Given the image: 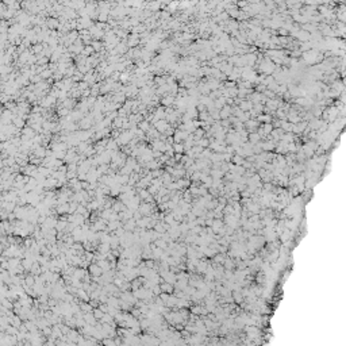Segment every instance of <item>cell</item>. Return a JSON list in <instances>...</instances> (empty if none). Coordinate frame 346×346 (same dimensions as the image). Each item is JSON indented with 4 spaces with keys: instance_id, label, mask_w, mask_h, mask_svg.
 <instances>
[{
    "instance_id": "cell-17",
    "label": "cell",
    "mask_w": 346,
    "mask_h": 346,
    "mask_svg": "<svg viewBox=\"0 0 346 346\" xmlns=\"http://www.w3.org/2000/svg\"><path fill=\"white\" fill-rule=\"evenodd\" d=\"M104 314H106V312H103V311H102V310L99 308V307L93 308V315H95V318L97 319V321H100V319H102L103 316H104Z\"/></svg>"
},
{
    "instance_id": "cell-8",
    "label": "cell",
    "mask_w": 346,
    "mask_h": 346,
    "mask_svg": "<svg viewBox=\"0 0 346 346\" xmlns=\"http://www.w3.org/2000/svg\"><path fill=\"white\" fill-rule=\"evenodd\" d=\"M33 154L35 157H39V158H45V157H46V147H45L43 145L35 147V149L33 150Z\"/></svg>"
},
{
    "instance_id": "cell-20",
    "label": "cell",
    "mask_w": 346,
    "mask_h": 346,
    "mask_svg": "<svg viewBox=\"0 0 346 346\" xmlns=\"http://www.w3.org/2000/svg\"><path fill=\"white\" fill-rule=\"evenodd\" d=\"M66 177H68V180H72V178L77 177V172L76 170H68L66 172Z\"/></svg>"
},
{
    "instance_id": "cell-3",
    "label": "cell",
    "mask_w": 346,
    "mask_h": 346,
    "mask_svg": "<svg viewBox=\"0 0 346 346\" xmlns=\"http://www.w3.org/2000/svg\"><path fill=\"white\" fill-rule=\"evenodd\" d=\"M169 124H170V123H169L166 119H158V120H157V122H156L154 124H153V126H154V127H156L157 130H158V131H160L161 134H164V133H165V130L169 127Z\"/></svg>"
},
{
    "instance_id": "cell-21",
    "label": "cell",
    "mask_w": 346,
    "mask_h": 346,
    "mask_svg": "<svg viewBox=\"0 0 346 346\" xmlns=\"http://www.w3.org/2000/svg\"><path fill=\"white\" fill-rule=\"evenodd\" d=\"M200 177V174H199V172H195V174L194 176H192V178H194V180H197V178Z\"/></svg>"
},
{
    "instance_id": "cell-19",
    "label": "cell",
    "mask_w": 346,
    "mask_h": 346,
    "mask_svg": "<svg viewBox=\"0 0 346 346\" xmlns=\"http://www.w3.org/2000/svg\"><path fill=\"white\" fill-rule=\"evenodd\" d=\"M97 20L103 22V23H104V22H108V14H107V12H100L99 16H97Z\"/></svg>"
},
{
    "instance_id": "cell-11",
    "label": "cell",
    "mask_w": 346,
    "mask_h": 346,
    "mask_svg": "<svg viewBox=\"0 0 346 346\" xmlns=\"http://www.w3.org/2000/svg\"><path fill=\"white\" fill-rule=\"evenodd\" d=\"M95 49L92 47V45H85L84 49H83V52H81V56L84 57H91L92 54H95Z\"/></svg>"
},
{
    "instance_id": "cell-18",
    "label": "cell",
    "mask_w": 346,
    "mask_h": 346,
    "mask_svg": "<svg viewBox=\"0 0 346 346\" xmlns=\"http://www.w3.org/2000/svg\"><path fill=\"white\" fill-rule=\"evenodd\" d=\"M92 47L95 49V52H100L102 50V47L104 46V43H102L100 41H92Z\"/></svg>"
},
{
    "instance_id": "cell-1",
    "label": "cell",
    "mask_w": 346,
    "mask_h": 346,
    "mask_svg": "<svg viewBox=\"0 0 346 346\" xmlns=\"http://www.w3.org/2000/svg\"><path fill=\"white\" fill-rule=\"evenodd\" d=\"M93 123H95V120H93V115L89 114V115H85L84 118L79 122V127L81 129V130H88Z\"/></svg>"
},
{
    "instance_id": "cell-15",
    "label": "cell",
    "mask_w": 346,
    "mask_h": 346,
    "mask_svg": "<svg viewBox=\"0 0 346 346\" xmlns=\"http://www.w3.org/2000/svg\"><path fill=\"white\" fill-rule=\"evenodd\" d=\"M173 149H174V153H184L185 151V146H184L183 142H174Z\"/></svg>"
},
{
    "instance_id": "cell-5",
    "label": "cell",
    "mask_w": 346,
    "mask_h": 346,
    "mask_svg": "<svg viewBox=\"0 0 346 346\" xmlns=\"http://www.w3.org/2000/svg\"><path fill=\"white\" fill-rule=\"evenodd\" d=\"M176 102V97H173V95H166V96H162V99H161V104H162L164 107H170V106H173V103Z\"/></svg>"
},
{
    "instance_id": "cell-2",
    "label": "cell",
    "mask_w": 346,
    "mask_h": 346,
    "mask_svg": "<svg viewBox=\"0 0 346 346\" xmlns=\"http://www.w3.org/2000/svg\"><path fill=\"white\" fill-rule=\"evenodd\" d=\"M88 271H89V275L91 276H95V277H100L103 273H104V271L102 269V266L96 262H92L91 265L88 266Z\"/></svg>"
},
{
    "instance_id": "cell-4",
    "label": "cell",
    "mask_w": 346,
    "mask_h": 346,
    "mask_svg": "<svg viewBox=\"0 0 346 346\" xmlns=\"http://www.w3.org/2000/svg\"><path fill=\"white\" fill-rule=\"evenodd\" d=\"M76 296H77L81 302H89V300H91V296H89L88 291L84 289V288H79L77 289V295H76Z\"/></svg>"
},
{
    "instance_id": "cell-16",
    "label": "cell",
    "mask_w": 346,
    "mask_h": 346,
    "mask_svg": "<svg viewBox=\"0 0 346 346\" xmlns=\"http://www.w3.org/2000/svg\"><path fill=\"white\" fill-rule=\"evenodd\" d=\"M79 204L80 203H77V201H69V214H76Z\"/></svg>"
},
{
    "instance_id": "cell-14",
    "label": "cell",
    "mask_w": 346,
    "mask_h": 346,
    "mask_svg": "<svg viewBox=\"0 0 346 346\" xmlns=\"http://www.w3.org/2000/svg\"><path fill=\"white\" fill-rule=\"evenodd\" d=\"M12 123H14L18 129H22V127H23V126H25V119L22 118V116L16 115L15 118H14V120H12Z\"/></svg>"
},
{
    "instance_id": "cell-13",
    "label": "cell",
    "mask_w": 346,
    "mask_h": 346,
    "mask_svg": "<svg viewBox=\"0 0 346 346\" xmlns=\"http://www.w3.org/2000/svg\"><path fill=\"white\" fill-rule=\"evenodd\" d=\"M22 134L26 137H29L30 139H33L35 137V131H34V129H31V127H25L23 130H22Z\"/></svg>"
},
{
    "instance_id": "cell-9",
    "label": "cell",
    "mask_w": 346,
    "mask_h": 346,
    "mask_svg": "<svg viewBox=\"0 0 346 346\" xmlns=\"http://www.w3.org/2000/svg\"><path fill=\"white\" fill-rule=\"evenodd\" d=\"M111 251V245L110 244H104V242H100L97 246V253L102 254H108Z\"/></svg>"
},
{
    "instance_id": "cell-10",
    "label": "cell",
    "mask_w": 346,
    "mask_h": 346,
    "mask_svg": "<svg viewBox=\"0 0 346 346\" xmlns=\"http://www.w3.org/2000/svg\"><path fill=\"white\" fill-rule=\"evenodd\" d=\"M160 285H161V289H162V292H166V294H173V292H174V285L170 284V283L162 281Z\"/></svg>"
},
{
    "instance_id": "cell-7",
    "label": "cell",
    "mask_w": 346,
    "mask_h": 346,
    "mask_svg": "<svg viewBox=\"0 0 346 346\" xmlns=\"http://www.w3.org/2000/svg\"><path fill=\"white\" fill-rule=\"evenodd\" d=\"M83 318L85 319V322H87L88 325H93V326H95L96 323H97V319L95 318V315H93V311H91V312H84Z\"/></svg>"
},
{
    "instance_id": "cell-12",
    "label": "cell",
    "mask_w": 346,
    "mask_h": 346,
    "mask_svg": "<svg viewBox=\"0 0 346 346\" xmlns=\"http://www.w3.org/2000/svg\"><path fill=\"white\" fill-rule=\"evenodd\" d=\"M60 25H61L60 22H58L57 19H53V18H52V19H49V20L46 22V26H47V27L50 29V30H56V29H58V27H60Z\"/></svg>"
},
{
    "instance_id": "cell-6",
    "label": "cell",
    "mask_w": 346,
    "mask_h": 346,
    "mask_svg": "<svg viewBox=\"0 0 346 346\" xmlns=\"http://www.w3.org/2000/svg\"><path fill=\"white\" fill-rule=\"evenodd\" d=\"M57 215H64V214H69V201L68 203H61L56 207Z\"/></svg>"
}]
</instances>
